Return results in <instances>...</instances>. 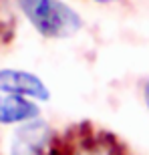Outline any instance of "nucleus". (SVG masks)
I'll return each instance as SVG.
<instances>
[{"mask_svg": "<svg viewBox=\"0 0 149 155\" xmlns=\"http://www.w3.org/2000/svg\"><path fill=\"white\" fill-rule=\"evenodd\" d=\"M36 115H38V107L32 101H26V97L14 93L0 95V123L4 125L26 123L36 119Z\"/></svg>", "mask_w": 149, "mask_h": 155, "instance_id": "20e7f679", "label": "nucleus"}, {"mask_svg": "<svg viewBox=\"0 0 149 155\" xmlns=\"http://www.w3.org/2000/svg\"><path fill=\"white\" fill-rule=\"evenodd\" d=\"M99 2H111V0H99Z\"/></svg>", "mask_w": 149, "mask_h": 155, "instance_id": "423d86ee", "label": "nucleus"}, {"mask_svg": "<svg viewBox=\"0 0 149 155\" xmlns=\"http://www.w3.org/2000/svg\"><path fill=\"white\" fill-rule=\"evenodd\" d=\"M0 91L30 97V99H36V101H46L51 97L46 85L38 77L24 73V71H14V69L0 71Z\"/></svg>", "mask_w": 149, "mask_h": 155, "instance_id": "7ed1b4c3", "label": "nucleus"}, {"mask_svg": "<svg viewBox=\"0 0 149 155\" xmlns=\"http://www.w3.org/2000/svg\"><path fill=\"white\" fill-rule=\"evenodd\" d=\"M145 103L149 107V81H147V85H145Z\"/></svg>", "mask_w": 149, "mask_h": 155, "instance_id": "39448f33", "label": "nucleus"}, {"mask_svg": "<svg viewBox=\"0 0 149 155\" xmlns=\"http://www.w3.org/2000/svg\"><path fill=\"white\" fill-rule=\"evenodd\" d=\"M30 24L46 38H67L83 26V20L61 0H16Z\"/></svg>", "mask_w": 149, "mask_h": 155, "instance_id": "f257e3e1", "label": "nucleus"}, {"mask_svg": "<svg viewBox=\"0 0 149 155\" xmlns=\"http://www.w3.org/2000/svg\"><path fill=\"white\" fill-rule=\"evenodd\" d=\"M51 143V129L40 121H26L16 129L10 143V155H42Z\"/></svg>", "mask_w": 149, "mask_h": 155, "instance_id": "f03ea898", "label": "nucleus"}]
</instances>
